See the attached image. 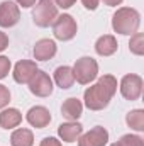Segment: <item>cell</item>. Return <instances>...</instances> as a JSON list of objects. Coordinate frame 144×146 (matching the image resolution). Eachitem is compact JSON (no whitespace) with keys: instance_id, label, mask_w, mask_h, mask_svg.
I'll use <instances>...</instances> for the list:
<instances>
[{"instance_id":"obj_1","label":"cell","mask_w":144,"mask_h":146,"mask_svg":"<svg viewBox=\"0 0 144 146\" xmlns=\"http://www.w3.org/2000/svg\"><path fill=\"white\" fill-rule=\"evenodd\" d=\"M117 92V78L114 75H104L98 82L88 87L83 94V100L87 109L90 110H104L110 104L112 97Z\"/></svg>"},{"instance_id":"obj_2","label":"cell","mask_w":144,"mask_h":146,"mask_svg":"<svg viewBox=\"0 0 144 146\" xmlns=\"http://www.w3.org/2000/svg\"><path fill=\"white\" fill-rule=\"evenodd\" d=\"M141 14L132 7H120L112 15V29L122 36H132L139 31Z\"/></svg>"},{"instance_id":"obj_3","label":"cell","mask_w":144,"mask_h":146,"mask_svg":"<svg viewBox=\"0 0 144 146\" xmlns=\"http://www.w3.org/2000/svg\"><path fill=\"white\" fill-rule=\"evenodd\" d=\"M71 70H73L75 82H78L80 85H88L98 75V63L92 56H81L80 60L75 61Z\"/></svg>"},{"instance_id":"obj_4","label":"cell","mask_w":144,"mask_h":146,"mask_svg":"<svg viewBox=\"0 0 144 146\" xmlns=\"http://www.w3.org/2000/svg\"><path fill=\"white\" fill-rule=\"evenodd\" d=\"M58 17V7L54 0H37L32 10V21L37 27H49L53 26L54 19Z\"/></svg>"},{"instance_id":"obj_5","label":"cell","mask_w":144,"mask_h":146,"mask_svg":"<svg viewBox=\"0 0 144 146\" xmlns=\"http://www.w3.org/2000/svg\"><path fill=\"white\" fill-rule=\"evenodd\" d=\"M78 33V24L70 14H61L53 22V34L58 41H71Z\"/></svg>"},{"instance_id":"obj_6","label":"cell","mask_w":144,"mask_h":146,"mask_svg":"<svg viewBox=\"0 0 144 146\" xmlns=\"http://www.w3.org/2000/svg\"><path fill=\"white\" fill-rule=\"evenodd\" d=\"M143 78L136 73H127L122 76L120 80V85H119V90H120V95L126 99V100H137L143 94Z\"/></svg>"},{"instance_id":"obj_7","label":"cell","mask_w":144,"mask_h":146,"mask_svg":"<svg viewBox=\"0 0 144 146\" xmlns=\"http://www.w3.org/2000/svg\"><path fill=\"white\" fill-rule=\"evenodd\" d=\"M53 80H51V76L48 75L46 72H41V70H37L36 75L31 78V82H29V90H31V94L32 95H36V97H41V99H44V97H49L51 94H53Z\"/></svg>"},{"instance_id":"obj_8","label":"cell","mask_w":144,"mask_h":146,"mask_svg":"<svg viewBox=\"0 0 144 146\" xmlns=\"http://www.w3.org/2000/svg\"><path fill=\"white\" fill-rule=\"evenodd\" d=\"M20 21V9L15 2L5 0L0 3V26L2 27H14Z\"/></svg>"},{"instance_id":"obj_9","label":"cell","mask_w":144,"mask_h":146,"mask_svg":"<svg viewBox=\"0 0 144 146\" xmlns=\"http://www.w3.org/2000/svg\"><path fill=\"white\" fill-rule=\"evenodd\" d=\"M108 143V131L102 126H95L88 133L78 138V146H105Z\"/></svg>"},{"instance_id":"obj_10","label":"cell","mask_w":144,"mask_h":146,"mask_svg":"<svg viewBox=\"0 0 144 146\" xmlns=\"http://www.w3.org/2000/svg\"><path fill=\"white\" fill-rule=\"evenodd\" d=\"M37 70H39V68H37L36 61H32V60H20V61L15 63L12 75H14L15 83L24 85V83H29V82H31V78L36 75Z\"/></svg>"},{"instance_id":"obj_11","label":"cell","mask_w":144,"mask_h":146,"mask_svg":"<svg viewBox=\"0 0 144 146\" xmlns=\"http://www.w3.org/2000/svg\"><path fill=\"white\" fill-rule=\"evenodd\" d=\"M26 119L27 122L32 126V127H37V129H44L49 126L51 122V112L46 109L44 106H34L27 110L26 114Z\"/></svg>"},{"instance_id":"obj_12","label":"cell","mask_w":144,"mask_h":146,"mask_svg":"<svg viewBox=\"0 0 144 146\" xmlns=\"http://www.w3.org/2000/svg\"><path fill=\"white\" fill-rule=\"evenodd\" d=\"M81 134H83V126L80 122H76V121L63 122L58 127V136L65 143H75V141H78V138Z\"/></svg>"},{"instance_id":"obj_13","label":"cell","mask_w":144,"mask_h":146,"mask_svg":"<svg viewBox=\"0 0 144 146\" xmlns=\"http://www.w3.org/2000/svg\"><path fill=\"white\" fill-rule=\"evenodd\" d=\"M58 51V46L53 39H39L34 48H32V54H34V60L37 61H48L51 60Z\"/></svg>"},{"instance_id":"obj_14","label":"cell","mask_w":144,"mask_h":146,"mask_svg":"<svg viewBox=\"0 0 144 146\" xmlns=\"http://www.w3.org/2000/svg\"><path fill=\"white\" fill-rule=\"evenodd\" d=\"M117 49H119V42L112 34H104L95 42V51L98 56H112L114 53H117Z\"/></svg>"},{"instance_id":"obj_15","label":"cell","mask_w":144,"mask_h":146,"mask_svg":"<svg viewBox=\"0 0 144 146\" xmlns=\"http://www.w3.org/2000/svg\"><path fill=\"white\" fill-rule=\"evenodd\" d=\"M22 122V114L15 107H5L0 112V127L2 129H14Z\"/></svg>"},{"instance_id":"obj_16","label":"cell","mask_w":144,"mask_h":146,"mask_svg":"<svg viewBox=\"0 0 144 146\" xmlns=\"http://www.w3.org/2000/svg\"><path fill=\"white\" fill-rule=\"evenodd\" d=\"M81 112H83V104L81 100H78L76 97H70L63 102L61 106V114L63 117H66L68 121H78L81 117Z\"/></svg>"},{"instance_id":"obj_17","label":"cell","mask_w":144,"mask_h":146,"mask_svg":"<svg viewBox=\"0 0 144 146\" xmlns=\"http://www.w3.org/2000/svg\"><path fill=\"white\" fill-rule=\"evenodd\" d=\"M54 83L61 88V90H68L71 88L75 83V76H73L71 66H58L54 70Z\"/></svg>"},{"instance_id":"obj_18","label":"cell","mask_w":144,"mask_h":146,"mask_svg":"<svg viewBox=\"0 0 144 146\" xmlns=\"http://www.w3.org/2000/svg\"><path fill=\"white\" fill-rule=\"evenodd\" d=\"M12 146H34V134L27 127H19L10 134Z\"/></svg>"},{"instance_id":"obj_19","label":"cell","mask_w":144,"mask_h":146,"mask_svg":"<svg viewBox=\"0 0 144 146\" xmlns=\"http://www.w3.org/2000/svg\"><path fill=\"white\" fill-rule=\"evenodd\" d=\"M126 122H127V126L131 129H134L137 133H143L144 131V110L134 109V110H131V112H127Z\"/></svg>"},{"instance_id":"obj_20","label":"cell","mask_w":144,"mask_h":146,"mask_svg":"<svg viewBox=\"0 0 144 146\" xmlns=\"http://www.w3.org/2000/svg\"><path fill=\"white\" fill-rule=\"evenodd\" d=\"M129 51L136 56H143L144 54V34L143 33H136L131 36L129 41Z\"/></svg>"},{"instance_id":"obj_21","label":"cell","mask_w":144,"mask_h":146,"mask_svg":"<svg viewBox=\"0 0 144 146\" xmlns=\"http://www.w3.org/2000/svg\"><path fill=\"white\" fill-rule=\"evenodd\" d=\"M117 146H144V139L137 134H124L117 141Z\"/></svg>"},{"instance_id":"obj_22","label":"cell","mask_w":144,"mask_h":146,"mask_svg":"<svg viewBox=\"0 0 144 146\" xmlns=\"http://www.w3.org/2000/svg\"><path fill=\"white\" fill-rule=\"evenodd\" d=\"M10 68H12L10 60H9L7 56H2V54H0V80H3V78L9 75Z\"/></svg>"},{"instance_id":"obj_23","label":"cell","mask_w":144,"mask_h":146,"mask_svg":"<svg viewBox=\"0 0 144 146\" xmlns=\"http://www.w3.org/2000/svg\"><path fill=\"white\" fill-rule=\"evenodd\" d=\"M10 102V90L0 83V109H5Z\"/></svg>"},{"instance_id":"obj_24","label":"cell","mask_w":144,"mask_h":146,"mask_svg":"<svg viewBox=\"0 0 144 146\" xmlns=\"http://www.w3.org/2000/svg\"><path fill=\"white\" fill-rule=\"evenodd\" d=\"M39 146H63V145H61V141H59L58 138L48 136V138H44V139L41 141V145H39Z\"/></svg>"},{"instance_id":"obj_25","label":"cell","mask_w":144,"mask_h":146,"mask_svg":"<svg viewBox=\"0 0 144 146\" xmlns=\"http://www.w3.org/2000/svg\"><path fill=\"white\" fill-rule=\"evenodd\" d=\"M81 3L87 10H97V7L100 5V0H81Z\"/></svg>"},{"instance_id":"obj_26","label":"cell","mask_w":144,"mask_h":146,"mask_svg":"<svg viewBox=\"0 0 144 146\" xmlns=\"http://www.w3.org/2000/svg\"><path fill=\"white\" fill-rule=\"evenodd\" d=\"M54 3L59 9H70V7H73L76 3V0H54Z\"/></svg>"},{"instance_id":"obj_27","label":"cell","mask_w":144,"mask_h":146,"mask_svg":"<svg viewBox=\"0 0 144 146\" xmlns=\"http://www.w3.org/2000/svg\"><path fill=\"white\" fill-rule=\"evenodd\" d=\"M7 48H9V36L3 31H0V53L5 51Z\"/></svg>"},{"instance_id":"obj_28","label":"cell","mask_w":144,"mask_h":146,"mask_svg":"<svg viewBox=\"0 0 144 146\" xmlns=\"http://www.w3.org/2000/svg\"><path fill=\"white\" fill-rule=\"evenodd\" d=\"M19 7H22V9H31V7H34L36 5L37 0H14Z\"/></svg>"},{"instance_id":"obj_29","label":"cell","mask_w":144,"mask_h":146,"mask_svg":"<svg viewBox=\"0 0 144 146\" xmlns=\"http://www.w3.org/2000/svg\"><path fill=\"white\" fill-rule=\"evenodd\" d=\"M100 2H104V5H107V7H117V5H120L124 0H100Z\"/></svg>"},{"instance_id":"obj_30","label":"cell","mask_w":144,"mask_h":146,"mask_svg":"<svg viewBox=\"0 0 144 146\" xmlns=\"http://www.w3.org/2000/svg\"><path fill=\"white\" fill-rule=\"evenodd\" d=\"M110 146H117V143H114V145H110Z\"/></svg>"}]
</instances>
